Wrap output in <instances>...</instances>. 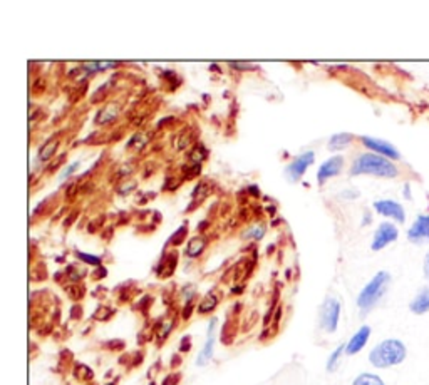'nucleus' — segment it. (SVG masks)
<instances>
[{
  "mask_svg": "<svg viewBox=\"0 0 429 385\" xmlns=\"http://www.w3.org/2000/svg\"><path fill=\"white\" fill-rule=\"evenodd\" d=\"M149 385H154V382H151V384H149Z\"/></svg>",
  "mask_w": 429,
  "mask_h": 385,
  "instance_id": "nucleus-34",
  "label": "nucleus"
},
{
  "mask_svg": "<svg viewBox=\"0 0 429 385\" xmlns=\"http://www.w3.org/2000/svg\"><path fill=\"white\" fill-rule=\"evenodd\" d=\"M118 106L116 104H109V106H106L104 109H101L98 113V116H96V124H106V122H111L114 121L116 117H118Z\"/></svg>",
  "mask_w": 429,
  "mask_h": 385,
  "instance_id": "nucleus-17",
  "label": "nucleus"
},
{
  "mask_svg": "<svg viewBox=\"0 0 429 385\" xmlns=\"http://www.w3.org/2000/svg\"><path fill=\"white\" fill-rule=\"evenodd\" d=\"M189 346H191V344H189V337H184L183 340H181L180 350H181V352H186V350H189Z\"/></svg>",
  "mask_w": 429,
  "mask_h": 385,
  "instance_id": "nucleus-31",
  "label": "nucleus"
},
{
  "mask_svg": "<svg viewBox=\"0 0 429 385\" xmlns=\"http://www.w3.org/2000/svg\"><path fill=\"white\" fill-rule=\"evenodd\" d=\"M231 67H237L238 71H253V69H257V65H252V64H245V62H230Z\"/></svg>",
  "mask_w": 429,
  "mask_h": 385,
  "instance_id": "nucleus-28",
  "label": "nucleus"
},
{
  "mask_svg": "<svg viewBox=\"0 0 429 385\" xmlns=\"http://www.w3.org/2000/svg\"><path fill=\"white\" fill-rule=\"evenodd\" d=\"M369 337H370V327H367V325L361 327V328L350 337V340L347 342V345H346L347 355H355V353L361 352V350L366 346Z\"/></svg>",
  "mask_w": 429,
  "mask_h": 385,
  "instance_id": "nucleus-11",
  "label": "nucleus"
},
{
  "mask_svg": "<svg viewBox=\"0 0 429 385\" xmlns=\"http://www.w3.org/2000/svg\"><path fill=\"white\" fill-rule=\"evenodd\" d=\"M344 352H346V345H339L337 350H335V352L332 353L330 357H328V360H327V370L328 372H334L335 368H337L339 360H341V357H342Z\"/></svg>",
  "mask_w": 429,
  "mask_h": 385,
  "instance_id": "nucleus-22",
  "label": "nucleus"
},
{
  "mask_svg": "<svg viewBox=\"0 0 429 385\" xmlns=\"http://www.w3.org/2000/svg\"><path fill=\"white\" fill-rule=\"evenodd\" d=\"M74 375L77 377V379H81V380H91L92 379V370L87 367V365L77 364L76 368H74Z\"/></svg>",
  "mask_w": 429,
  "mask_h": 385,
  "instance_id": "nucleus-23",
  "label": "nucleus"
},
{
  "mask_svg": "<svg viewBox=\"0 0 429 385\" xmlns=\"http://www.w3.org/2000/svg\"><path fill=\"white\" fill-rule=\"evenodd\" d=\"M314 159H315L314 151H308V153H304V154H300V156H297L295 159L285 168V176H287V179L292 181V183L299 181L304 176L305 169L314 163Z\"/></svg>",
  "mask_w": 429,
  "mask_h": 385,
  "instance_id": "nucleus-9",
  "label": "nucleus"
},
{
  "mask_svg": "<svg viewBox=\"0 0 429 385\" xmlns=\"http://www.w3.org/2000/svg\"><path fill=\"white\" fill-rule=\"evenodd\" d=\"M265 234V228L264 226H257V228H252V231L245 233V238H253V240H260Z\"/></svg>",
  "mask_w": 429,
  "mask_h": 385,
  "instance_id": "nucleus-27",
  "label": "nucleus"
},
{
  "mask_svg": "<svg viewBox=\"0 0 429 385\" xmlns=\"http://www.w3.org/2000/svg\"><path fill=\"white\" fill-rule=\"evenodd\" d=\"M76 255H77L79 260H82L84 263L94 265V267H101V258H99V256L89 255V253H82V251H76Z\"/></svg>",
  "mask_w": 429,
  "mask_h": 385,
  "instance_id": "nucleus-24",
  "label": "nucleus"
},
{
  "mask_svg": "<svg viewBox=\"0 0 429 385\" xmlns=\"http://www.w3.org/2000/svg\"><path fill=\"white\" fill-rule=\"evenodd\" d=\"M191 310H193V305L189 303L188 307H184V311H183V318H189L191 317Z\"/></svg>",
  "mask_w": 429,
  "mask_h": 385,
  "instance_id": "nucleus-32",
  "label": "nucleus"
},
{
  "mask_svg": "<svg viewBox=\"0 0 429 385\" xmlns=\"http://www.w3.org/2000/svg\"><path fill=\"white\" fill-rule=\"evenodd\" d=\"M206 245H208V240L204 236H193L186 243L184 255H186L188 258H198L204 251Z\"/></svg>",
  "mask_w": 429,
  "mask_h": 385,
  "instance_id": "nucleus-14",
  "label": "nucleus"
},
{
  "mask_svg": "<svg viewBox=\"0 0 429 385\" xmlns=\"http://www.w3.org/2000/svg\"><path fill=\"white\" fill-rule=\"evenodd\" d=\"M178 377H180V375H169L168 379H169V380H173V379H178ZM176 382H178V380H175V384H176ZM171 384H173V382H163V385H171Z\"/></svg>",
  "mask_w": 429,
  "mask_h": 385,
  "instance_id": "nucleus-33",
  "label": "nucleus"
},
{
  "mask_svg": "<svg viewBox=\"0 0 429 385\" xmlns=\"http://www.w3.org/2000/svg\"><path fill=\"white\" fill-rule=\"evenodd\" d=\"M409 310L414 315H424L429 311V285L424 288H421L412 298V302L409 303Z\"/></svg>",
  "mask_w": 429,
  "mask_h": 385,
  "instance_id": "nucleus-13",
  "label": "nucleus"
},
{
  "mask_svg": "<svg viewBox=\"0 0 429 385\" xmlns=\"http://www.w3.org/2000/svg\"><path fill=\"white\" fill-rule=\"evenodd\" d=\"M79 164H81V163H79V161H74V163H72V164H69V166H67V168H65V169H64V171H62V173H61L59 179H61V181H65V179H67V178H71V176H72V173H74V171H76V169H77V168H79Z\"/></svg>",
  "mask_w": 429,
  "mask_h": 385,
  "instance_id": "nucleus-26",
  "label": "nucleus"
},
{
  "mask_svg": "<svg viewBox=\"0 0 429 385\" xmlns=\"http://www.w3.org/2000/svg\"><path fill=\"white\" fill-rule=\"evenodd\" d=\"M57 148H59V139L57 137H51L49 141H45L41 146V149H39V161H49L54 156Z\"/></svg>",
  "mask_w": 429,
  "mask_h": 385,
  "instance_id": "nucleus-16",
  "label": "nucleus"
},
{
  "mask_svg": "<svg viewBox=\"0 0 429 385\" xmlns=\"http://www.w3.org/2000/svg\"><path fill=\"white\" fill-rule=\"evenodd\" d=\"M339 318H341V302L337 298L328 296L320 310V327L326 332L334 333L337 330Z\"/></svg>",
  "mask_w": 429,
  "mask_h": 385,
  "instance_id": "nucleus-4",
  "label": "nucleus"
},
{
  "mask_svg": "<svg viewBox=\"0 0 429 385\" xmlns=\"http://www.w3.org/2000/svg\"><path fill=\"white\" fill-rule=\"evenodd\" d=\"M109 385H116V384H114V382H113V384H109Z\"/></svg>",
  "mask_w": 429,
  "mask_h": 385,
  "instance_id": "nucleus-35",
  "label": "nucleus"
},
{
  "mask_svg": "<svg viewBox=\"0 0 429 385\" xmlns=\"http://www.w3.org/2000/svg\"><path fill=\"white\" fill-rule=\"evenodd\" d=\"M361 142L367 149H370V153H376L379 156H384L391 161L401 159V153L397 151L396 146L384 139H379V137H372V136H361Z\"/></svg>",
  "mask_w": 429,
  "mask_h": 385,
  "instance_id": "nucleus-6",
  "label": "nucleus"
},
{
  "mask_svg": "<svg viewBox=\"0 0 429 385\" xmlns=\"http://www.w3.org/2000/svg\"><path fill=\"white\" fill-rule=\"evenodd\" d=\"M218 296H216L213 291H211V293H208L206 296H204V298L202 300V303H200L198 305V311L202 315H204V313H210V311H213L215 308H216V305H218Z\"/></svg>",
  "mask_w": 429,
  "mask_h": 385,
  "instance_id": "nucleus-18",
  "label": "nucleus"
},
{
  "mask_svg": "<svg viewBox=\"0 0 429 385\" xmlns=\"http://www.w3.org/2000/svg\"><path fill=\"white\" fill-rule=\"evenodd\" d=\"M176 267V253L169 255V258H164L163 263H161L160 270H158V275L160 276H169L173 273V270Z\"/></svg>",
  "mask_w": 429,
  "mask_h": 385,
  "instance_id": "nucleus-20",
  "label": "nucleus"
},
{
  "mask_svg": "<svg viewBox=\"0 0 429 385\" xmlns=\"http://www.w3.org/2000/svg\"><path fill=\"white\" fill-rule=\"evenodd\" d=\"M372 206L376 210V213H379L381 216L394 219L399 225L406 223V210L396 199H377V201H374Z\"/></svg>",
  "mask_w": 429,
  "mask_h": 385,
  "instance_id": "nucleus-7",
  "label": "nucleus"
},
{
  "mask_svg": "<svg viewBox=\"0 0 429 385\" xmlns=\"http://www.w3.org/2000/svg\"><path fill=\"white\" fill-rule=\"evenodd\" d=\"M408 355V348L401 340L397 338H388L382 340L370 350L369 362L376 368H389L394 365H399L406 360Z\"/></svg>",
  "mask_w": 429,
  "mask_h": 385,
  "instance_id": "nucleus-2",
  "label": "nucleus"
},
{
  "mask_svg": "<svg viewBox=\"0 0 429 385\" xmlns=\"http://www.w3.org/2000/svg\"><path fill=\"white\" fill-rule=\"evenodd\" d=\"M408 240L414 245L429 243V213L417 214L408 230Z\"/></svg>",
  "mask_w": 429,
  "mask_h": 385,
  "instance_id": "nucleus-8",
  "label": "nucleus"
},
{
  "mask_svg": "<svg viewBox=\"0 0 429 385\" xmlns=\"http://www.w3.org/2000/svg\"><path fill=\"white\" fill-rule=\"evenodd\" d=\"M397 236H399V230H397V226L391 221H382L381 225L377 226V230L374 231L370 250H372V251H381V250H384L386 246L394 243V241L397 240Z\"/></svg>",
  "mask_w": 429,
  "mask_h": 385,
  "instance_id": "nucleus-5",
  "label": "nucleus"
},
{
  "mask_svg": "<svg viewBox=\"0 0 429 385\" xmlns=\"http://www.w3.org/2000/svg\"><path fill=\"white\" fill-rule=\"evenodd\" d=\"M389 285H391V275L388 271H379L370 278V282L362 288L357 296V307L361 308L362 313L366 315L381 302Z\"/></svg>",
  "mask_w": 429,
  "mask_h": 385,
  "instance_id": "nucleus-3",
  "label": "nucleus"
},
{
  "mask_svg": "<svg viewBox=\"0 0 429 385\" xmlns=\"http://www.w3.org/2000/svg\"><path fill=\"white\" fill-rule=\"evenodd\" d=\"M352 385H386L382 382L381 377L374 375V373H361V375L355 377Z\"/></svg>",
  "mask_w": 429,
  "mask_h": 385,
  "instance_id": "nucleus-19",
  "label": "nucleus"
},
{
  "mask_svg": "<svg viewBox=\"0 0 429 385\" xmlns=\"http://www.w3.org/2000/svg\"><path fill=\"white\" fill-rule=\"evenodd\" d=\"M215 323L216 320H211L210 322V327H208V338H206V344H204L203 350L200 352L198 359H196V365L198 367H203V365H206L208 362L211 360V357H213V350H215Z\"/></svg>",
  "mask_w": 429,
  "mask_h": 385,
  "instance_id": "nucleus-12",
  "label": "nucleus"
},
{
  "mask_svg": "<svg viewBox=\"0 0 429 385\" xmlns=\"http://www.w3.org/2000/svg\"><path fill=\"white\" fill-rule=\"evenodd\" d=\"M118 62H113V60H102V62H98V71H106V69H113V67H118Z\"/></svg>",
  "mask_w": 429,
  "mask_h": 385,
  "instance_id": "nucleus-29",
  "label": "nucleus"
},
{
  "mask_svg": "<svg viewBox=\"0 0 429 385\" xmlns=\"http://www.w3.org/2000/svg\"><path fill=\"white\" fill-rule=\"evenodd\" d=\"M344 168V157L342 156H332L328 157L326 163H322V166L317 171V183L324 184L334 176H337Z\"/></svg>",
  "mask_w": 429,
  "mask_h": 385,
  "instance_id": "nucleus-10",
  "label": "nucleus"
},
{
  "mask_svg": "<svg viewBox=\"0 0 429 385\" xmlns=\"http://www.w3.org/2000/svg\"><path fill=\"white\" fill-rule=\"evenodd\" d=\"M423 271H424V276H426V280L429 282V251L426 253V256H424V263H423Z\"/></svg>",
  "mask_w": 429,
  "mask_h": 385,
  "instance_id": "nucleus-30",
  "label": "nucleus"
},
{
  "mask_svg": "<svg viewBox=\"0 0 429 385\" xmlns=\"http://www.w3.org/2000/svg\"><path fill=\"white\" fill-rule=\"evenodd\" d=\"M352 141H354V136L350 133L334 134V136L328 139V149H330V151H342V149H346Z\"/></svg>",
  "mask_w": 429,
  "mask_h": 385,
  "instance_id": "nucleus-15",
  "label": "nucleus"
},
{
  "mask_svg": "<svg viewBox=\"0 0 429 385\" xmlns=\"http://www.w3.org/2000/svg\"><path fill=\"white\" fill-rule=\"evenodd\" d=\"M186 226H181L180 230H178V233L176 234H173L171 236V240H169V245H175V246H178V245H181V243H184V238H186Z\"/></svg>",
  "mask_w": 429,
  "mask_h": 385,
  "instance_id": "nucleus-25",
  "label": "nucleus"
},
{
  "mask_svg": "<svg viewBox=\"0 0 429 385\" xmlns=\"http://www.w3.org/2000/svg\"><path fill=\"white\" fill-rule=\"evenodd\" d=\"M399 168L394 161L384 156H379L376 153H362L354 159L350 166V176H376V178L394 179L399 176Z\"/></svg>",
  "mask_w": 429,
  "mask_h": 385,
  "instance_id": "nucleus-1",
  "label": "nucleus"
},
{
  "mask_svg": "<svg viewBox=\"0 0 429 385\" xmlns=\"http://www.w3.org/2000/svg\"><path fill=\"white\" fill-rule=\"evenodd\" d=\"M188 157H189V161H191V163H195V164H202L203 161L208 157V151H206V149H204V146L198 144V146H195V148H193L191 151H189Z\"/></svg>",
  "mask_w": 429,
  "mask_h": 385,
  "instance_id": "nucleus-21",
  "label": "nucleus"
}]
</instances>
